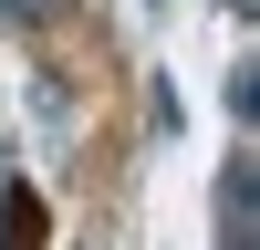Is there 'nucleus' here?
I'll return each instance as SVG.
<instances>
[{
  "label": "nucleus",
  "instance_id": "nucleus-1",
  "mask_svg": "<svg viewBox=\"0 0 260 250\" xmlns=\"http://www.w3.org/2000/svg\"><path fill=\"white\" fill-rule=\"evenodd\" d=\"M0 250H42V198L31 188H0Z\"/></svg>",
  "mask_w": 260,
  "mask_h": 250
},
{
  "label": "nucleus",
  "instance_id": "nucleus-2",
  "mask_svg": "<svg viewBox=\"0 0 260 250\" xmlns=\"http://www.w3.org/2000/svg\"><path fill=\"white\" fill-rule=\"evenodd\" d=\"M73 0H0V21H21V32H42V21H62Z\"/></svg>",
  "mask_w": 260,
  "mask_h": 250
}]
</instances>
